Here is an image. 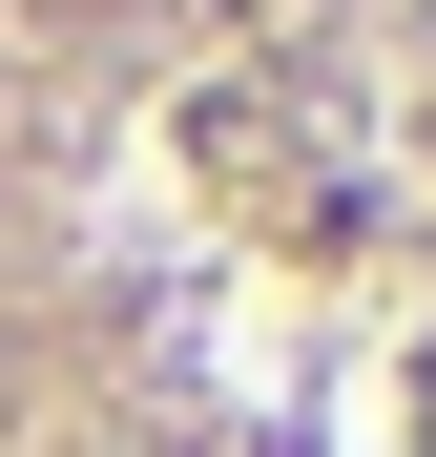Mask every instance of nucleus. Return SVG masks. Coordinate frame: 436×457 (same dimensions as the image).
Listing matches in <instances>:
<instances>
[{
	"mask_svg": "<svg viewBox=\"0 0 436 457\" xmlns=\"http://www.w3.org/2000/svg\"><path fill=\"white\" fill-rule=\"evenodd\" d=\"M0 457H436V0H0Z\"/></svg>",
	"mask_w": 436,
	"mask_h": 457,
	"instance_id": "1",
	"label": "nucleus"
}]
</instances>
